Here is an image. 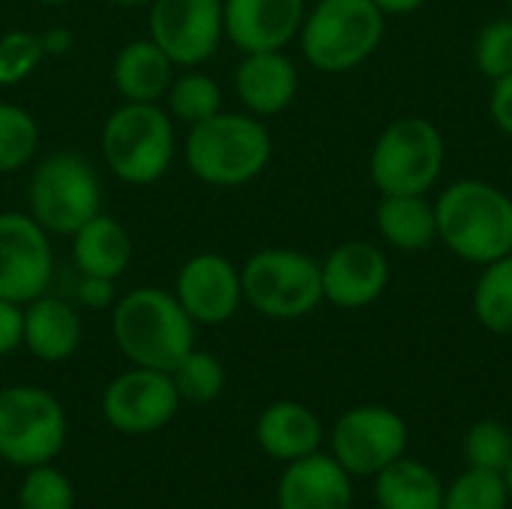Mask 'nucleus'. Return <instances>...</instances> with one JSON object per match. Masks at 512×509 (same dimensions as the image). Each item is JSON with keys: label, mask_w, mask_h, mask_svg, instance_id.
<instances>
[{"label": "nucleus", "mask_w": 512, "mask_h": 509, "mask_svg": "<svg viewBox=\"0 0 512 509\" xmlns=\"http://www.w3.org/2000/svg\"><path fill=\"white\" fill-rule=\"evenodd\" d=\"M504 480H507V489H510V498H512V459H510V465L504 468Z\"/></svg>", "instance_id": "obj_40"}, {"label": "nucleus", "mask_w": 512, "mask_h": 509, "mask_svg": "<svg viewBox=\"0 0 512 509\" xmlns=\"http://www.w3.org/2000/svg\"><path fill=\"white\" fill-rule=\"evenodd\" d=\"M333 456L351 477H378L408 450L405 420L384 405H360L333 426Z\"/></svg>", "instance_id": "obj_11"}, {"label": "nucleus", "mask_w": 512, "mask_h": 509, "mask_svg": "<svg viewBox=\"0 0 512 509\" xmlns=\"http://www.w3.org/2000/svg\"><path fill=\"white\" fill-rule=\"evenodd\" d=\"M147 36L177 69H195L216 57L225 42L222 0H153Z\"/></svg>", "instance_id": "obj_10"}, {"label": "nucleus", "mask_w": 512, "mask_h": 509, "mask_svg": "<svg viewBox=\"0 0 512 509\" xmlns=\"http://www.w3.org/2000/svg\"><path fill=\"white\" fill-rule=\"evenodd\" d=\"M222 87L213 75H207L201 66L195 69H180L162 99L165 111L171 114L174 123H183L186 129L219 114L222 111Z\"/></svg>", "instance_id": "obj_25"}, {"label": "nucleus", "mask_w": 512, "mask_h": 509, "mask_svg": "<svg viewBox=\"0 0 512 509\" xmlns=\"http://www.w3.org/2000/svg\"><path fill=\"white\" fill-rule=\"evenodd\" d=\"M180 402H192V405H210L222 396L225 390V366L216 354L192 348L189 354H183L174 369L168 372Z\"/></svg>", "instance_id": "obj_27"}, {"label": "nucleus", "mask_w": 512, "mask_h": 509, "mask_svg": "<svg viewBox=\"0 0 512 509\" xmlns=\"http://www.w3.org/2000/svg\"><path fill=\"white\" fill-rule=\"evenodd\" d=\"M384 15H411L417 12L426 0H372Z\"/></svg>", "instance_id": "obj_38"}, {"label": "nucleus", "mask_w": 512, "mask_h": 509, "mask_svg": "<svg viewBox=\"0 0 512 509\" xmlns=\"http://www.w3.org/2000/svg\"><path fill=\"white\" fill-rule=\"evenodd\" d=\"M18 507L21 509H75V489L63 471L51 462L27 468L18 486Z\"/></svg>", "instance_id": "obj_32"}, {"label": "nucleus", "mask_w": 512, "mask_h": 509, "mask_svg": "<svg viewBox=\"0 0 512 509\" xmlns=\"http://www.w3.org/2000/svg\"><path fill=\"white\" fill-rule=\"evenodd\" d=\"M507 504L510 489L498 471L471 468L444 492V509H507Z\"/></svg>", "instance_id": "obj_29"}, {"label": "nucleus", "mask_w": 512, "mask_h": 509, "mask_svg": "<svg viewBox=\"0 0 512 509\" xmlns=\"http://www.w3.org/2000/svg\"><path fill=\"white\" fill-rule=\"evenodd\" d=\"M24 345V306L0 297V357L15 354Z\"/></svg>", "instance_id": "obj_35"}, {"label": "nucleus", "mask_w": 512, "mask_h": 509, "mask_svg": "<svg viewBox=\"0 0 512 509\" xmlns=\"http://www.w3.org/2000/svg\"><path fill=\"white\" fill-rule=\"evenodd\" d=\"M39 123L15 102H0V174L24 171L39 153Z\"/></svg>", "instance_id": "obj_28"}, {"label": "nucleus", "mask_w": 512, "mask_h": 509, "mask_svg": "<svg viewBox=\"0 0 512 509\" xmlns=\"http://www.w3.org/2000/svg\"><path fill=\"white\" fill-rule=\"evenodd\" d=\"M378 234L402 252H426L438 240L435 204L423 195H384L375 210Z\"/></svg>", "instance_id": "obj_23"}, {"label": "nucleus", "mask_w": 512, "mask_h": 509, "mask_svg": "<svg viewBox=\"0 0 512 509\" xmlns=\"http://www.w3.org/2000/svg\"><path fill=\"white\" fill-rule=\"evenodd\" d=\"M51 234L27 210H0V297L30 303L51 291Z\"/></svg>", "instance_id": "obj_13"}, {"label": "nucleus", "mask_w": 512, "mask_h": 509, "mask_svg": "<svg viewBox=\"0 0 512 509\" xmlns=\"http://www.w3.org/2000/svg\"><path fill=\"white\" fill-rule=\"evenodd\" d=\"M177 123L162 102H120L102 123L99 156L126 186L159 183L177 159Z\"/></svg>", "instance_id": "obj_3"}, {"label": "nucleus", "mask_w": 512, "mask_h": 509, "mask_svg": "<svg viewBox=\"0 0 512 509\" xmlns=\"http://www.w3.org/2000/svg\"><path fill=\"white\" fill-rule=\"evenodd\" d=\"M300 90L297 63L285 51H249L234 69V93L243 111L255 117H276L288 111Z\"/></svg>", "instance_id": "obj_17"}, {"label": "nucleus", "mask_w": 512, "mask_h": 509, "mask_svg": "<svg viewBox=\"0 0 512 509\" xmlns=\"http://www.w3.org/2000/svg\"><path fill=\"white\" fill-rule=\"evenodd\" d=\"M462 453L471 468L504 474L512 459V432L498 420H480L468 429Z\"/></svg>", "instance_id": "obj_30"}, {"label": "nucleus", "mask_w": 512, "mask_h": 509, "mask_svg": "<svg viewBox=\"0 0 512 509\" xmlns=\"http://www.w3.org/2000/svg\"><path fill=\"white\" fill-rule=\"evenodd\" d=\"M180 393L168 372L129 366L102 393V417L120 435L162 432L180 411Z\"/></svg>", "instance_id": "obj_12"}, {"label": "nucleus", "mask_w": 512, "mask_h": 509, "mask_svg": "<svg viewBox=\"0 0 512 509\" xmlns=\"http://www.w3.org/2000/svg\"><path fill=\"white\" fill-rule=\"evenodd\" d=\"M390 282L387 255L366 240H348L321 261L324 300L336 309L372 306Z\"/></svg>", "instance_id": "obj_15"}, {"label": "nucleus", "mask_w": 512, "mask_h": 509, "mask_svg": "<svg viewBox=\"0 0 512 509\" xmlns=\"http://www.w3.org/2000/svg\"><path fill=\"white\" fill-rule=\"evenodd\" d=\"M306 0H222L225 39L249 51H285L306 18Z\"/></svg>", "instance_id": "obj_16"}, {"label": "nucleus", "mask_w": 512, "mask_h": 509, "mask_svg": "<svg viewBox=\"0 0 512 509\" xmlns=\"http://www.w3.org/2000/svg\"><path fill=\"white\" fill-rule=\"evenodd\" d=\"M375 498L381 509H444V486L432 468L402 456L375 477Z\"/></svg>", "instance_id": "obj_24"}, {"label": "nucleus", "mask_w": 512, "mask_h": 509, "mask_svg": "<svg viewBox=\"0 0 512 509\" xmlns=\"http://www.w3.org/2000/svg\"><path fill=\"white\" fill-rule=\"evenodd\" d=\"M174 75L177 66L150 36L129 39L111 60V84L120 102H162Z\"/></svg>", "instance_id": "obj_20"}, {"label": "nucleus", "mask_w": 512, "mask_h": 509, "mask_svg": "<svg viewBox=\"0 0 512 509\" xmlns=\"http://www.w3.org/2000/svg\"><path fill=\"white\" fill-rule=\"evenodd\" d=\"M69 240H72V264L75 273L81 276L120 279L132 264V237L105 210L87 219Z\"/></svg>", "instance_id": "obj_22"}, {"label": "nucleus", "mask_w": 512, "mask_h": 509, "mask_svg": "<svg viewBox=\"0 0 512 509\" xmlns=\"http://www.w3.org/2000/svg\"><path fill=\"white\" fill-rule=\"evenodd\" d=\"M474 315L477 321L498 336L512 333V252L483 264V273L474 285Z\"/></svg>", "instance_id": "obj_26"}, {"label": "nucleus", "mask_w": 512, "mask_h": 509, "mask_svg": "<svg viewBox=\"0 0 512 509\" xmlns=\"http://www.w3.org/2000/svg\"><path fill=\"white\" fill-rule=\"evenodd\" d=\"M195 330L177 297L159 285L132 288L111 306V339L132 366L171 372L195 348Z\"/></svg>", "instance_id": "obj_2"}, {"label": "nucleus", "mask_w": 512, "mask_h": 509, "mask_svg": "<svg viewBox=\"0 0 512 509\" xmlns=\"http://www.w3.org/2000/svg\"><path fill=\"white\" fill-rule=\"evenodd\" d=\"M180 150L198 183L237 189L267 171L273 159V135L261 117L222 108L219 114L189 126Z\"/></svg>", "instance_id": "obj_1"}, {"label": "nucleus", "mask_w": 512, "mask_h": 509, "mask_svg": "<svg viewBox=\"0 0 512 509\" xmlns=\"http://www.w3.org/2000/svg\"><path fill=\"white\" fill-rule=\"evenodd\" d=\"M69 420L54 393L36 384L0 390V459L15 468L48 465L66 447Z\"/></svg>", "instance_id": "obj_9"}, {"label": "nucleus", "mask_w": 512, "mask_h": 509, "mask_svg": "<svg viewBox=\"0 0 512 509\" xmlns=\"http://www.w3.org/2000/svg\"><path fill=\"white\" fill-rule=\"evenodd\" d=\"M384 12L372 0H318L297 33L306 63L339 75L366 63L384 39Z\"/></svg>", "instance_id": "obj_5"}, {"label": "nucleus", "mask_w": 512, "mask_h": 509, "mask_svg": "<svg viewBox=\"0 0 512 509\" xmlns=\"http://www.w3.org/2000/svg\"><path fill=\"white\" fill-rule=\"evenodd\" d=\"M276 507L351 509L354 507L351 474L336 462V456H324L321 450L297 462H288L276 486Z\"/></svg>", "instance_id": "obj_18"}, {"label": "nucleus", "mask_w": 512, "mask_h": 509, "mask_svg": "<svg viewBox=\"0 0 512 509\" xmlns=\"http://www.w3.org/2000/svg\"><path fill=\"white\" fill-rule=\"evenodd\" d=\"M447 162L441 129L429 117H396L378 135L369 156V177L381 195H426Z\"/></svg>", "instance_id": "obj_8"}, {"label": "nucleus", "mask_w": 512, "mask_h": 509, "mask_svg": "<svg viewBox=\"0 0 512 509\" xmlns=\"http://www.w3.org/2000/svg\"><path fill=\"white\" fill-rule=\"evenodd\" d=\"M171 294L195 327H222L243 306L240 267L228 255L198 252L180 264Z\"/></svg>", "instance_id": "obj_14"}, {"label": "nucleus", "mask_w": 512, "mask_h": 509, "mask_svg": "<svg viewBox=\"0 0 512 509\" xmlns=\"http://www.w3.org/2000/svg\"><path fill=\"white\" fill-rule=\"evenodd\" d=\"M321 420L300 402L279 399L261 411L255 420V441L258 447L279 462H297L321 450Z\"/></svg>", "instance_id": "obj_21"}, {"label": "nucleus", "mask_w": 512, "mask_h": 509, "mask_svg": "<svg viewBox=\"0 0 512 509\" xmlns=\"http://www.w3.org/2000/svg\"><path fill=\"white\" fill-rule=\"evenodd\" d=\"M84 339V324L78 309L45 291L42 297L24 303V345L30 357L42 363H66L78 354Z\"/></svg>", "instance_id": "obj_19"}, {"label": "nucleus", "mask_w": 512, "mask_h": 509, "mask_svg": "<svg viewBox=\"0 0 512 509\" xmlns=\"http://www.w3.org/2000/svg\"><path fill=\"white\" fill-rule=\"evenodd\" d=\"M438 240L471 264H489L512 252V198L486 180H456L435 204Z\"/></svg>", "instance_id": "obj_4"}, {"label": "nucleus", "mask_w": 512, "mask_h": 509, "mask_svg": "<svg viewBox=\"0 0 512 509\" xmlns=\"http://www.w3.org/2000/svg\"><path fill=\"white\" fill-rule=\"evenodd\" d=\"M507 15L512 18V0H507Z\"/></svg>", "instance_id": "obj_42"}, {"label": "nucleus", "mask_w": 512, "mask_h": 509, "mask_svg": "<svg viewBox=\"0 0 512 509\" xmlns=\"http://www.w3.org/2000/svg\"><path fill=\"white\" fill-rule=\"evenodd\" d=\"M474 63L480 75L489 81H498L501 75L512 72V18L501 15L483 24L474 42Z\"/></svg>", "instance_id": "obj_33"}, {"label": "nucleus", "mask_w": 512, "mask_h": 509, "mask_svg": "<svg viewBox=\"0 0 512 509\" xmlns=\"http://www.w3.org/2000/svg\"><path fill=\"white\" fill-rule=\"evenodd\" d=\"M243 303L270 321H297L324 303L321 261L300 249H258L240 264Z\"/></svg>", "instance_id": "obj_7"}, {"label": "nucleus", "mask_w": 512, "mask_h": 509, "mask_svg": "<svg viewBox=\"0 0 512 509\" xmlns=\"http://www.w3.org/2000/svg\"><path fill=\"white\" fill-rule=\"evenodd\" d=\"M45 60L42 39L36 30H6L0 36V87L24 84Z\"/></svg>", "instance_id": "obj_31"}, {"label": "nucleus", "mask_w": 512, "mask_h": 509, "mask_svg": "<svg viewBox=\"0 0 512 509\" xmlns=\"http://www.w3.org/2000/svg\"><path fill=\"white\" fill-rule=\"evenodd\" d=\"M39 39H42L45 57H63V54H69L72 45H75V33H72L69 27H48V30L39 33Z\"/></svg>", "instance_id": "obj_37"}, {"label": "nucleus", "mask_w": 512, "mask_h": 509, "mask_svg": "<svg viewBox=\"0 0 512 509\" xmlns=\"http://www.w3.org/2000/svg\"><path fill=\"white\" fill-rule=\"evenodd\" d=\"M39 6H63V3H69V0H36Z\"/></svg>", "instance_id": "obj_41"}, {"label": "nucleus", "mask_w": 512, "mask_h": 509, "mask_svg": "<svg viewBox=\"0 0 512 509\" xmlns=\"http://www.w3.org/2000/svg\"><path fill=\"white\" fill-rule=\"evenodd\" d=\"M489 111H492V120L498 123V129L512 138V72L501 75L498 81H492Z\"/></svg>", "instance_id": "obj_36"}, {"label": "nucleus", "mask_w": 512, "mask_h": 509, "mask_svg": "<svg viewBox=\"0 0 512 509\" xmlns=\"http://www.w3.org/2000/svg\"><path fill=\"white\" fill-rule=\"evenodd\" d=\"M27 213L51 237H72L87 219L102 213L96 165L78 150H51L42 156L27 180Z\"/></svg>", "instance_id": "obj_6"}, {"label": "nucleus", "mask_w": 512, "mask_h": 509, "mask_svg": "<svg viewBox=\"0 0 512 509\" xmlns=\"http://www.w3.org/2000/svg\"><path fill=\"white\" fill-rule=\"evenodd\" d=\"M111 6H120V9H147L153 0H108Z\"/></svg>", "instance_id": "obj_39"}, {"label": "nucleus", "mask_w": 512, "mask_h": 509, "mask_svg": "<svg viewBox=\"0 0 512 509\" xmlns=\"http://www.w3.org/2000/svg\"><path fill=\"white\" fill-rule=\"evenodd\" d=\"M120 291H117V279H105V276H81L75 282V300L84 309H96V312H111V306L117 303Z\"/></svg>", "instance_id": "obj_34"}]
</instances>
